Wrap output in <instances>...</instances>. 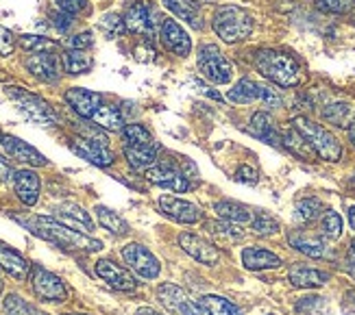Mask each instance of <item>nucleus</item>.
Here are the masks:
<instances>
[{"label":"nucleus","mask_w":355,"mask_h":315,"mask_svg":"<svg viewBox=\"0 0 355 315\" xmlns=\"http://www.w3.org/2000/svg\"><path fill=\"white\" fill-rule=\"evenodd\" d=\"M242 265L251 272L261 270H275L282 265V257H277L275 252L264 248H244L242 250Z\"/></svg>","instance_id":"24"},{"label":"nucleus","mask_w":355,"mask_h":315,"mask_svg":"<svg viewBox=\"0 0 355 315\" xmlns=\"http://www.w3.org/2000/svg\"><path fill=\"white\" fill-rule=\"evenodd\" d=\"M322 213H325V207H322V202L318 198H303L297 202V207H295V217L303 224L314 222V219L320 217Z\"/></svg>","instance_id":"37"},{"label":"nucleus","mask_w":355,"mask_h":315,"mask_svg":"<svg viewBox=\"0 0 355 315\" xmlns=\"http://www.w3.org/2000/svg\"><path fill=\"white\" fill-rule=\"evenodd\" d=\"M20 46L24 51H28L31 55L35 53H55L57 51V44L49 37H40V35H22L20 39Z\"/></svg>","instance_id":"43"},{"label":"nucleus","mask_w":355,"mask_h":315,"mask_svg":"<svg viewBox=\"0 0 355 315\" xmlns=\"http://www.w3.org/2000/svg\"><path fill=\"white\" fill-rule=\"evenodd\" d=\"M146 179L159 187L173 189L177 194H183L190 189V181L185 179V174L175 163H155L150 170H146Z\"/></svg>","instance_id":"14"},{"label":"nucleus","mask_w":355,"mask_h":315,"mask_svg":"<svg viewBox=\"0 0 355 315\" xmlns=\"http://www.w3.org/2000/svg\"><path fill=\"white\" fill-rule=\"evenodd\" d=\"M55 3H57L59 11H64L68 15H79V13L87 11V7H89L87 0H55Z\"/></svg>","instance_id":"46"},{"label":"nucleus","mask_w":355,"mask_h":315,"mask_svg":"<svg viewBox=\"0 0 355 315\" xmlns=\"http://www.w3.org/2000/svg\"><path fill=\"white\" fill-rule=\"evenodd\" d=\"M353 252H355V240H353Z\"/></svg>","instance_id":"59"},{"label":"nucleus","mask_w":355,"mask_h":315,"mask_svg":"<svg viewBox=\"0 0 355 315\" xmlns=\"http://www.w3.org/2000/svg\"><path fill=\"white\" fill-rule=\"evenodd\" d=\"M207 226V233L214 235L216 240H242L244 237V231L240 228V224H234V222H218V219H211V222H205Z\"/></svg>","instance_id":"36"},{"label":"nucleus","mask_w":355,"mask_h":315,"mask_svg":"<svg viewBox=\"0 0 355 315\" xmlns=\"http://www.w3.org/2000/svg\"><path fill=\"white\" fill-rule=\"evenodd\" d=\"M234 179L240 181V183H246V185H255L257 183V172L251 165H242V168H238Z\"/></svg>","instance_id":"51"},{"label":"nucleus","mask_w":355,"mask_h":315,"mask_svg":"<svg viewBox=\"0 0 355 315\" xmlns=\"http://www.w3.org/2000/svg\"><path fill=\"white\" fill-rule=\"evenodd\" d=\"M92 122H94L98 129H105V131H122L125 129V118H122L120 109L114 105H101L98 111L92 116Z\"/></svg>","instance_id":"32"},{"label":"nucleus","mask_w":355,"mask_h":315,"mask_svg":"<svg viewBox=\"0 0 355 315\" xmlns=\"http://www.w3.org/2000/svg\"><path fill=\"white\" fill-rule=\"evenodd\" d=\"M70 148L81 156V159L94 163L98 168H107L114 163V152L110 150L105 139L96 137H74Z\"/></svg>","instance_id":"10"},{"label":"nucleus","mask_w":355,"mask_h":315,"mask_svg":"<svg viewBox=\"0 0 355 315\" xmlns=\"http://www.w3.org/2000/svg\"><path fill=\"white\" fill-rule=\"evenodd\" d=\"M351 22H353V24H355V15H353V20H351Z\"/></svg>","instance_id":"60"},{"label":"nucleus","mask_w":355,"mask_h":315,"mask_svg":"<svg viewBox=\"0 0 355 315\" xmlns=\"http://www.w3.org/2000/svg\"><path fill=\"white\" fill-rule=\"evenodd\" d=\"M66 315H81V313H66Z\"/></svg>","instance_id":"58"},{"label":"nucleus","mask_w":355,"mask_h":315,"mask_svg":"<svg viewBox=\"0 0 355 315\" xmlns=\"http://www.w3.org/2000/svg\"><path fill=\"white\" fill-rule=\"evenodd\" d=\"M0 291H3V276H0Z\"/></svg>","instance_id":"57"},{"label":"nucleus","mask_w":355,"mask_h":315,"mask_svg":"<svg viewBox=\"0 0 355 315\" xmlns=\"http://www.w3.org/2000/svg\"><path fill=\"white\" fill-rule=\"evenodd\" d=\"M179 246L183 252H188V255L200 263L205 265H214L220 261V250L216 248L211 242H207L205 237H200V235H194V233H181L179 235Z\"/></svg>","instance_id":"13"},{"label":"nucleus","mask_w":355,"mask_h":315,"mask_svg":"<svg viewBox=\"0 0 355 315\" xmlns=\"http://www.w3.org/2000/svg\"><path fill=\"white\" fill-rule=\"evenodd\" d=\"M198 72L214 85H225L231 81V63L220 53L218 46L205 44L198 51Z\"/></svg>","instance_id":"7"},{"label":"nucleus","mask_w":355,"mask_h":315,"mask_svg":"<svg viewBox=\"0 0 355 315\" xmlns=\"http://www.w3.org/2000/svg\"><path fill=\"white\" fill-rule=\"evenodd\" d=\"M55 219H59L61 224H66L79 233H94V219L89 217V213L76 202H59L55 207Z\"/></svg>","instance_id":"16"},{"label":"nucleus","mask_w":355,"mask_h":315,"mask_svg":"<svg viewBox=\"0 0 355 315\" xmlns=\"http://www.w3.org/2000/svg\"><path fill=\"white\" fill-rule=\"evenodd\" d=\"M94 272L98 278H103L107 285L118 289V291H133L137 287V280L133 278V274L129 270H125L122 265L110 261V259H101L96 261Z\"/></svg>","instance_id":"15"},{"label":"nucleus","mask_w":355,"mask_h":315,"mask_svg":"<svg viewBox=\"0 0 355 315\" xmlns=\"http://www.w3.org/2000/svg\"><path fill=\"white\" fill-rule=\"evenodd\" d=\"M13 187H15V194H18L20 202L26 204V207H33L40 198L42 183H40V177L35 170L24 168L13 174Z\"/></svg>","instance_id":"21"},{"label":"nucleus","mask_w":355,"mask_h":315,"mask_svg":"<svg viewBox=\"0 0 355 315\" xmlns=\"http://www.w3.org/2000/svg\"><path fill=\"white\" fill-rule=\"evenodd\" d=\"M122 259H125V263L131 267L137 276H142L146 280L157 278L159 272H162L159 259L142 244H135V242L127 244L125 248H122Z\"/></svg>","instance_id":"8"},{"label":"nucleus","mask_w":355,"mask_h":315,"mask_svg":"<svg viewBox=\"0 0 355 315\" xmlns=\"http://www.w3.org/2000/svg\"><path fill=\"white\" fill-rule=\"evenodd\" d=\"M94 211H96V217H98V224L103 228H107V231L114 233V235H127L129 233L127 219L122 217V215H118L116 211H112L110 207H103V204H98Z\"/></svg>","instance_id":"35"},{"label":"nucleus","mask_w":355,"mask_h":315,"mask_svg":"<svg viewBox=\"0 0 355 315\" xmlns=\"http://www.w3.org/2000/svg\"><path fill=\"white\" fill-rule=\"evenodd\" d=\"M322 118H325L334 126H351L355 122L353 120L355 118V109H353V105L343 102V100L329 102L325 109H322Z\"/></svg>","instance_id":"34"},{"label":"nucleus","mask_w":355,"mask_h":315,"mask_svg":"<svg viewBox=\"0 0 355 315\" xmlns=\"http://www.w3.org/2000/svg\"><path fill=\"white\" fill-rule=\"evenodd\" d=\"M314 5L325 13H349L355 9V0H314Z\"/></svg>","instance_id":"44"},{"label":"nucleus","mask_w":355,"mask_h":315,"mask_svg":"<svg viewBox=\"0 0 355 315\" xmlns=\"http://www.w3.org/2000/svg\"><path fill=\"white\" fill-rule=\"evenodd\" d=\"M24 66L35 78L46 81V83H55L57 78L61 76V70H64V66H61V61H59V57L55 53H35V55H31L24 61Z\"/></svg>","instance_id":"18"},{"label":"nucleus","mask_w":355,"mask_h":315,"mask_svg":"<svg viewBox=\"0 0 355 315\" xmlns=\"http://www.w3.org/2000/svg\"><path fill=\"white\" fill-rule=\"evenodd\" d=\"M18 222H22L31 233L37 235V237L55 244L57 248L64 250H85V252H98L103 244L98 240H92L89 235L74 231L66 224H61L55 217H40V215H31V217H18Z\"/></svg>","instance_id":"1"},{"label":"nucleus","mask_w":355,"mask_h":315,"mask_svg":"<svg viewBox=\"0 0 355 315\" xmlns=\"http://www.w3.org/2000/svg\"><path fill=\"white\" fill-rule=\"evenodd\" d=\"M0 141H3V133H0Z\"/></svg>","instance_id":"61"},{"label":"nucleus","mask_w":355,"mask_h":315,"mask_svg":"<svg viewBox=\"0 0 355 315\" xmlns=\"http://www.w3.org/2000/svg\"><path fill=\"white\" fill-rule=\"evenodd\" d=\"M31 285H33V291L42 298V300L64 303L68 298V289L64 285V280L55 276L53 272L44 270L40 265L31 267Z\"/></svg>","instance_id":"9"},{"label":"nucleus","mask_w":355,"mask_h":315,"mask_svg":"<svg viewBox=\"0 0 355 315\" xmlns=\"http://www.w3.org/2000/svg\"><path fill=\"white\" fill-rule=\"evenodd\" d=\"M347 270L355 276V252L351 250V255H349V259H347Z\"/></svg>","instance_id":"53"},{"label":"nucleus","mask_w":355,"mask_h":315,"mask_svg":"<svg viewBox=\"0 0 355 315\" xmlns=\"http://www.w3.org/2000/svg\"><path fill=\"white\" fill-rule=\"evenodd\" d=\"M157 300L171 315H211L203 303L192 300L188 294L179 285H173V282H162L157 287Z\"/></svg>","instance_id":"6"},{"label":"nucleus","mask_w":355,"mask_h":315,"mask_svg":"<svg viewBox=\"0 0 355 315\" xmlns=\"http://www.w3.org/2000/svg\"><path fill=\"white\" fill-rule=\"evenodd\" d=\"M200 303L209 309L211 315H242V311L234 303H229L227 298H220V296H205V298H200Z\"/></svg>","instance_id":"41"},{"label":"nucleus","mask_w":355,"mask_h":315,"mask_svg":"<svg viewBox=\"0 0 355 315\" xmlns=\"http://www.w3.org/2000/svg\"><path fill=\"white\" fill-rule=\"evenodd\" d=\"M159 39L166 51H171L177 57H188L192 53V37L185 33V28L175 20L166 18L159 24Z\"/></svg>","instance_id":"12"},{"label":"nucleus","mask_w":355,"mask_h":315,"mask_svg":"<svg viewBox=\"0 0 355 315\" xmlns=\"http://www.w3.org/2000/svg\"><path fill=\"white\" fill-rule=\"evenodd\" d=\"M214 211L218 213L220 219H227V222H234V224H251V219L255 215L253 209L244 207V204H238V202H229V200H223V202H216L214 204Z\"/></svg>","instance_id":"29"},{"label":"nucleus","mask_w":355,"mask_h":315,"mask_svg":"<svg viewBox=\"0 0 355 315\" xmlns=\"http://www.w3.org/2000/svg\"><path fill=\"white\" fill-rule=\"evenodd\" d=\"M3 148L5 152L11 156V159L15 161H20L24 165H31V168H42V165H49V159L40 152L35 150L33 146H28L26 141L18 139V137H13V135H3Z\"/></svg>","instance_id":"19"},{"label":"nucleus","mask_w":355,"mask_h":315,"mask_svg":"<svg viewBox=\"0 0 355 315\" xmlns=\"http://www.w3.org/2000/svg\"><path fill=\"white\" fill-rule=\"evenodd\" d=\"M349 224H351V228L355 231V207L349 209Z\"/></svg>","instance_id":"55"},{"label":"nucleus","mask_w":355,"mask_h":315,"mask_svg":"<svg viewBox=\"0 0 355 315\" xmlns=\"http://www.w3.org/2000/svg\"><path fill=\"white\" fill-rule=\"evenodd\" d=\"M159 209L168 215L173 217L175 222H181V224H196L203 219V211H200L194 202L185 200V198H179V196H171V194H162L159 196Z\"/></svg>","instance_id":"11"},{"label":"nucleus","mask_w":355,"mask_h":315,"mask_svg":"<svg viewBox=\"0 0 355 315\" xmlns=\"http://www.w3.org/2000/svg\"><path fill=\"white\" fill-rule=\"evenodd\" d=\"M292 126L305 137V141L310 144V148L314 150L316 156H320L322 161H338L343 156V146L340 141H338L325 126L316 124L314 120L310 118H295L292 120Z\"/></svg>","instance_id":"4"},{"label":"nucleus","mask_w":355,"mask_h":315,"mask_svg":"<svg viewBox=\"0 0 355 315\" xmlns=\"http://www.w3.org/2000/svg\"><path fill=\"white\" fill-rule=\"evenodd\" d=\"M261 83L249 81V78H242L238 85H234V89H229L227 98L231 102H238V105H249L255 100H261Z\"/></svg>","instance_id":"31"},{"label":"nucleus","mask_w":355,"mask_h":315,"mask_svg":"<svg viewBox=\"0 0 355 315\" xmlns=\"http://www.w3.org/2000/svg\"><path fill=\"white\" fill-rule=\"evenodd\" d=\"M320 233L327 240H338L343 235V217L331 209H325V213L320 215Z\"/></svg>","instance_id":"40"},{"label":"nucleus","mask_w":355,"mask_h":315,"mask_svg":"<svg viewBox=\"0 0 355 315\" xmlns=\"http://www.w3.org/2000/svg\"><path fill=\"white\" fill-rule=\"evenodd\" d=\"M7 96L15 102V107L20 109V114L26 120L35 122L40 126H55L57 124L55 109L49 102H46L44 98L35 96V93L24 91L20 87H9L7 89Z\"/></svg>","instance_id":"5"},{"label":"nucleus","mask_w":355,"mask_h":315,"mask_svg":"<svg viewBox=\"0 0 355 315\" xmlns=\"http://www.w3.org/2000/svg\"><path fill=\"white\" fill-rule=\"evenodd\" d=\"M255 68L279 87H297L301 83V66L295 57L279 51H259L253 57Z\"/></svg>","instance_id":"2"},{"label":"nucleus","mask_w":355,"mask_h":315,"mask_svg":"<svg viewBox=\"0 0 355 315\" xmlns=\"http://www.w3.org/2000/svg\"><path fill=\"white\" fill-rule=\"evenodd\" d=\"M122 137H125L127 144H135V146H144V144H155L150 131L142 124H127L122 129Z\"/></svg>","instance_id":"42"},{"label":"nucleus","mask_w":355,"mask_h":315,"mask_svg":"<svg viewBox=\"0 0 355 315\" xmlns=\"http://www.w3.org/2000/svg\"><path fill=\"white\" fill-rule=\"evenodd\" d=\"M3 309L7 315H44L37 307H33L31 303H26L22 296L18 294H9L3 303Z\"/></svg>","instance_id":"38"},{"label":"nucleus","mask_w":355,"mask_h":315,"mask_svg":"<svg viewBox=\"0 0 355 315\" xmlns=\"http://www.w3.org/2000/svg\"><path fill=\"white\" fill-rule=\"evenodd\" d=\"M251 231L255 235H261V237H266V235H275L277 231H279V222L266 211H255L253 219H251Z\"/></svg>","instance_id":"39"},{"label":"nucleus","mask_w":355,"mask_h":315,"mask_svg":"<svg viewBox=\"0 0 355 315\" xmlns=\"http://www.w3.org/2000/svg\"><path fill=\"white\" fill-rule=\"evenodd\" d=\"M349 139H351V144L355 146V122L349 126Z\"/></svg>","instance_id":"56"},{"label":"nucleus","mask_w":355,"mask_h":315,"mask_svg":"<svg viewBox=\"0 0 355 315\" xmlns=\"http://www.w3.org/2000/svg\"><path fill=\"white\" fill-rule=\"evenodd\" d=\"M0 270L7 272L15 280H24L31 274V263L20 255L18 250L0 242Z\"/></svg>","instance_id":"23"},{"label":"nucleus","mask_w":355,"mask_h":315,"mask_svg":"<svg viewBox=\"0 0 355 315\" xmlns=\"http://www.w3.org/2000/svg\"><path fill=\"white\" fill-rule=\"evenodd\" d=\"M261 102H264L266 107H270V109H277V107L284 105L282 93L277 91V89H272V87H268V85L261 87Z\"/></svg>","instance_id":"50"},{"label":"nucleus","mask_w":355,"mask_h":315,"mask_svg":"<svg viewBox=\"0 0 355 315\" xmlns=\"http://www.w3.org/2000/svg\"><path fill=\"white\" fill-rule=\"evenodd\" d=\"M15 48V37L9 28L0 26V57H9Z\"/></svg>","instance_id":"49"},{"label":"nucleus","mask_w":355,"mask_h":315,"mask_svg":"<svg viewBox=\"0 0 355 315\" xmlns=\"http://www.w3.org/2000/svg\"><path fill=\"white\" fill-rule=\"evenodd\" d=\"M288 280L299 289H310V287H322L329 282V274L316 270V267H307V265H295L288 272Z\"/></svg>","instance_id":"25"},{"label":"nucleus","mask_w":355,"mask_h":315,"mask_svg":"<svg viewBox=\"0 0 355 315\" xmlns=\"http://www.w3.org/2000/svg\"><path fill=\"white\" fill-rule=\"evenodd\" d=\"M13 174H15V172L11 170L9 161L5 159V156H0V183H7V181H13Z\"/></svg>","instance_id":"52"},{"label":"nucleus","mask_w":355,"mask_h":315,"mask_svg":"<svg viewBox=\"0 0 355 315\" xmlns=\"http://www.w3.org/2000/svg\"><path fill=\"white\" fill-rule=\"evenodd\" d=\"M61 66L68 74H87L92 68H94V59L92 55H87L85 51H74L68 48L64 55H61Z\"/></svg>","instance_id":"30"},{"label":"nucleus","mask_w":355,"mask_h":315,"mask_svg":"<svg viewBox=\"0 0 355 315\" xmlns=\"http://www.w3.org/2000/svg\"><path fill=\"white\" fill-rule=\"evenodd\" d=\"M94 46V37H92L89 30H83V33H76L68 39V48H74V51H87Z\"/></svg>","instance_id":"47"},{"label":"nucleus","mask_w":355,"mask_h":315,"mask_svg":"<svg viewBox=\"0 0 355 315\" xmlns=\"http://www.w3.org/2000/svg\"><path fill=\"white\" fill-rule=\"evenodd\" d=\"M282 144H284L292 154H297L299 159L310 161L312 156H314V150L310 148V144H307L305 137L295 129V126H290V129H286V131L282 133Z\"/></svg>","instance_id":"33"},{"label":"nucleus","mask_w":355,"mask_h":315,"mask_svg":"<svg viewBox=\"0 0 355 315\" xmlns=\"http://www.w3.org/2000/svg\"><path fill=\"white\" fill-rule=\"evenodd\" d=\"M249 133L255 135L257 139H261V141H264V144H268V146H282V133H277L275 122H272L270 116L264 114V111H257V114L251 118Z\"/></svg>","instance_id":"27"},{"label":"nucleus","mask_w":355,"mask_h":315,"mask_svg":"<svg viewBox=\"0 0 355 315\" xmlns=\"http://www.w3.org/2000/svg\"><path fill=\"white\" fill-rule=\"evenodd\" d=\"M214 33L225 44H236L253 33V18L242 7L227 5L220 7L214 15Z\"/></svg>","instance_id":"3"},{"label":"nucleus","mask_w":355,"mask_h":315,"mask_svg":"<svg viewBox=\"0 0 355 315\" xmlns=\"http://www.w3.org/2000/svg\"><path fill=\"white\" fill-rule=\"evenodd\" d=\"M51 22H53V26L59 30V33H68L70 26L74 24L72 15H68L64 11H51Z\"/></svg>","instance_id":"48"},{"label":"nucleus","mask_w":355,"mask_h":315,"mask_svg":"<svg viewBox=\"0 0 355 315\" xmlns=\"http://www.w3.org/2000/svg\"><path fill=\"white\" fill-rule=\"evenodd\" d=\"M125 26L133 35H140L144 39L153 37V20H150V9L146 3H131L125 11Z\"/></svg>","instance_id":"20"},{"label":"nucleus","mask_w":355,"mask_h":315,"mask_svg":"<svg viewBox=\"0 0 355 315\" xmlns=\"http://www.w3.org/2000/svg\"><path fill=\"white\" fill-rule=\"evenodd\" d=\"M64 98L81 118H89V120L101 109V100H103L101 93L83 89V87H70Z\"/></svg>","instance_id":"22"},{"label":"nucleus","mask_w":355,"mask_h":315,"mask_svg":"<svg viewBox=\"0 0 355 315\" xmlns=\"http://www.w3.org/2000/svg\"><path fill=\"white\" fill-rule=\"evenodd\" d=\"M101 28L105 30L110 37H116V35H122L127 30L125 26V20H120L116 13H107L103 15V20H101Z\"/></svg>","instance_id":"45"},{"label":"nucleus","mask_w":355,"mask_h":315,"mask_svg":"<svg viewBox=\"0 0 355 315\" xmlns=\"http://www.w3.org/2000/svg\"><path fill=\"white\" fill-rule=\"evenodd\" d=\"M168 11H173L177 18L185 20L192 28H203V15H200V7L194 0H162Z\"/></svg>","instance_id":"28"},{"label":"nucleus","mask_w":355,"mask_h":315,"mask_svg":"<svg viewBox=\"0 0 355 315\" xmlns=\"http://www.w3.org/2000/svg\"><path fill=\"white\" fill-rule=\"evenodd\" d=\"M288 242L295 250L303 252L305 257H312V259L329 257V246H327L325 235H316L310 231H292L288 235Z\"/></svg>","instance_id":"17"},{"label":"nucleus","mask_w":355,"mask_h":315,"mask_svg":"<svg viewBox=\"0 0 355 315\" xmlns=\"http://www.w3.org/2000/svg\"><path fill=\"white\" fill-rule=\"evenodd\" d=\"M137 315H164V313L150 309V307H140V309H137Z\"/></svg>","instance_id":"54"},{"label":"nucleus","mask_w":355,"mask_h":315,"mask_svg":"<svg viewBox=\"0 0 355 315\" xmlns=\"http://www.w3.org/2000/svg\"><path fill=\"white\" fill-rule=\"evenodd\" d=\"M157 144H144V146H135V144H125V156L133 170H150L157 163Z\"/></svg>","instance_id":"26"}]
</instances>
